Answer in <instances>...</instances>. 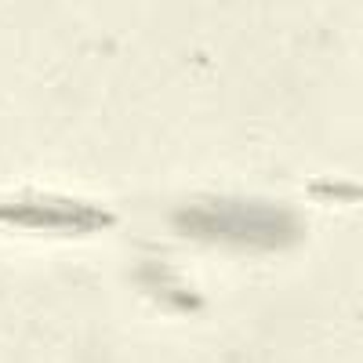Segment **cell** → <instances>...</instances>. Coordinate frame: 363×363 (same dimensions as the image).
Listing matches in <instances>:
<instances>
[{"mask_svg":"<svg viewBox=\"0 0 363 363\" xmlns=\"http://www.w3.org/2000/svg\"><path fill=\"white\" fill-rule=\"evenodd\" d=\"M174 225L207 244L225 247H251V251H277L301 236V222L294 211L280 203L258 200H207L178 211Z\"/></svg>","mask_w":363,"mask_h":363,"instance_id":"cell-1","label":"cell"}]
</instances>
